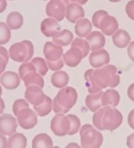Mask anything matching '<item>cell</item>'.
I'll use <instances>...</instances> for the list:
<instances>
[{"mask_svg": "<svg viewBox=\"0 0 134 148\" xmlns=\"http://www.w3.org/2000/svg\"><path fill=\"white\" fill-rule=\"evenodd\" d=\"M78 92L75 88L66 86L60 89L57 96L52 100V110L57 113L65 114L77 103Z\"/></svg>", "mask_w": 134, "mask_h": 148, "instance_id": "1", "label": "cell"}, {"mask_svg": "<svg viewBox=\"0 0 134 148\" xmlns=\"http://www.w3.org/2000/svg\"><path fill=\"white\" fill-rule=\"evenodd\" d=\"M81 148H100L104 137L100 131L97 130L93 125L85 124L79 130Z\"/></svg>", "mask_w": 134, "mask_h": 148, "instance_id": "2", "label": "cell"}, {"mask_svg": "<svg viewBox=\"0 0 134 148\" xmlns=\"http://www.w3.org/2000/svg\"><path fill=\"white\" fill-rule=\"evenodd\" d=\"M117 67L113 64H107L102 68L95 69L93 71V80L101 90L108 87L111 78L117 74Z\"/></svg>", "mask_w": 134, "mask_h": 148, "instance_id": "3", "label": "cell"}, {"mask_svg": "<svg viewBox=\"0 0 134 148\" xmlns=\"http://www.w3.org/2000/svg\"><path fill=\"white\" fill-rule=\"evenodd\" d=\"M123 122V115L120 111L116 108L107 107L103 117V130L112 132L118 129Z\"/></svg>", "mask_w": 134, "mask_h": 148, "instance_id": "4", "label": "cell"}, {"mask_svg": "<svg viewBox=\"0 0 134 148\" xmlns=\"http://www.w3.org/2000/svg\"><path fill=\"white\" fill-rule=\"evenodd\" d=\"M71 128V123L69 119L63 113L56 114L51 122V129L52 132L59 137H63L68 134Z\"/></svg>", "mask_w": 134, "mask_h": 148, "instance_id": "5", "label": "cell"}, {"mask_svg": "<svg viewBox=\"0 0 134 148\" xmlns=\"http://www.w3.org/2000/svg\"><path fill=\"white\" fill-rule=\"evenodd\" d=\"M66 5L60 0H49L45 7V13L48 18H51L57 22L65 18Z\"/></svg>", "mask_w": 134, "mask_h": 148, "instance_id": "6", "label": "cell"}, {"mask_svg": "<svg viewBox=\"0 0 134 148\" xmlns=\"http://www.w3.org/2000/svg\"><path fill=\"white\" fill-rule=\"evenodd\" d=\"M16 117L18 124L24 129H31L38 123V114L30 108L21 110Z\"/></svg>", "mask_w": 134, "mask_h": 148, "instance_id": "7", "label": "cell"}, {"mask_svg": "<svg viewBox=\"0 0 134 148\" xmlns=\"http://www.w3.org/2000/svg\"><path fill=\"white\" fill-rule=\"evenodd\" d=\"M18 127L17 119L11 114H3L0 116V134L4 136H12L16 133Z\"/></svg>", "mask_w": 134, "mask_h": 148, "instance_id": "8", "label": "cell"}, {"mask_svg": "<svg viewBox=\"0 0 134 148\" xmlns=\"http://www.w3.org/2000/svg\"><path fill=\"white\" fill-rule=\"evenodd\" d=\"M110 60H111L110 54L105 49L92 51L89 56V63L95 69L102 68L109 64Z\"/></svg>", "mask_w": 134, "mask_h": 148, "instance_id": "9", "label": "cell"}, {"mask_svg": "<svg viewBox=\"0 0 134 148\" xmlns=\"http://www.w3.org/2000/svg\"><path fill=\"white\" fill-rule=\"evenodd\" d=\"M45 94L43 91V88L37 86H31L26 87L25 97L28 103L33 105V106H39L42 104L45 99Z\"/></svg>", "mask_w": 134, "mask_h": 148, "instance_id": "10", "label": "cell"}, {"mask_svg": "<svg viewBox=\"0 0 134 148\" xmlns=\"http://www.w3.org/2000/svg\"><path fill=\"white\" fill-rule=\"evenodd\" d=\"M85 10L82 5L76 3H69L65 9V18L69 22L75 24L78 20L85 18Z\"/></svg>", "mask_w": 134, "mask_h": 148, "instance_id": "11", "label": "cell"}, {"mask_svg": "<svg viewBox=\"0 0 134 148\" xmlns=\"http://www.w3.org/2000/svg\"><path fill=\"white\" fill-rule=\"evenodd\" d=\"M44 55L45 57L46 61H57L58 59L63 58L64 51L63 47L57 45L53 42H46L44 46Z\"/></svg>", "mask_w": 134, "mask_h": 148, "instance_id": "12", "label": "cell"}, {"mask_svg": "<svg viewBox=\"0 0 134 148\" xmlns=\"http://www.w3.org/2000/svg\"><path fill=\"white\" fill-rule=\"evenodd\" d=\"M83 58L84 56L82 51L76 47H71L70 50H68L63 55L64 63L69 67L78 66Z\"/></svg>", "mask_w": 134, "mask_h": 148, "instance_id": "13", "label": "cell"}, {"mask_svg": "<svg viewBox=\"0 0 134 148\" xmlns=\"http://www.w3.org/2000/svg\"><path fill=\"white\" fill-rule=\"evenodd\" d=\"M10 58L19 63H26L27 58V49L25 45L22 42H18L13 44L9 49Z\"/></svg>", "mask_w": 134, "mask_h": 148, "instance_id": "14", "label": "cell"}, {"mask_svg": "<svg viewBox=\"0 0 134 148\" xmlns=\"http://www.w3.org/2000/svg\"><path fill=\"white\" fill-rule=\"evenodd\" d=\"M40 31L45 37L53 38L61 31V27L57 21L51 18H47L41 22Z\"/></svg>", "mask_w": 134, "mask_h": 148, "instance_id": "15", "label": "cell"}, {"mask_svg": "<svg viewBox=\"0 0 134 148\" xmlns=\"http://www.w3.org/2000/svg\"><path fill=\"white\" fill-rule=\"evenodd\" d=\"M99 29L104 35L112 36L118 30V22L113 16L108 14L101 20Z\"/></svg>", "mask_w": 134, "mask_h": 148, "instance_id": "16", "label": "cell"}, {"mask_svg": "<svg viewBox=\"0 0 134 148\" xmlns=\"http://www.w3.org/2000/svg\"><path fill=\"white\" fill-rule=\"evenodd\" d=\"M85 40L88 42V44L90 45V49L92 51L104 49L105 43H106V39H105V35L101 32H98V31L92 32L85 38Z\"/></svg>", "mask_w": 134, "mask_h": 148, "instance_id": "17", "label": "cell"}, {"mask_svg": "<svg viewBox=\"0 0 134 148\" xmlns=\"http://www.w3.org/2000/svg\"><path fill=\"white\" fill-rule=\"evenodd\" d=\"M119 102H120V94L115 89L110 88L105 92H102L101 104L103 107L109 106V107L115 108L117 106H118Z\"/></svg>", "mask_w": 134, "mask_h": 148, "instance_id": "18", "label": "cell"}, {"mask_svg": "<svg viewBox=\"0 0 134 148\" xmlns=\"http://www.w3.org/2000/svg\"><path fill=\"white\" fill-rule=\"evenodd\" d=\"M0 83L5 88L13 90L20 85V78L18 74L14 71H6L0 78Z\"/></svg>", "mask_w": 134, "mask_h": 148, "instance_id": "19", "label": "cell"}, {"mask_svg": "<svg viewBox=\"0 0 134 148\" xmlns=\"http://www.w3.org/2000/svg\"><path fill=\"white\" fill-rule=\"evenodd\" d=\"M75 33L78 38H85L92 32V24L88 18H81L75 23Z\"/></svg>", "mask_w": 134, "mask_h": 148, "instance_id": "20", "label": "cell"}, {"mask_svg": "<svg viewBox=\"0 0 134 148\" xmlns=\"http://www.w3.org/2000/svg\"><path fill=\"white\" fill-rule=\"evenodd\" d=\"M112 42L118 48H125L131 43V36L125 30L118 29L112 35Z\"/></svg>", "mask_w": 134, "mask_h": 148, "instance_id": "21", "label": "cell"}, {"mask_svg": "<svg viewBox=\"0 0 134 148\" xmlns=\"http://www.w3.org/2000/svg\"><path fill=\"white\" fill-rule=\"evenodd\" d=\"M73 34L70 30L64 29L61 30L57 35H55L52 38V42L56 44L57 45H59L61 47L67 46L73 41Z\"/></svg>", "mask_w": 134, "mask_h": 148, "instance_id": "22", "label": "cell"}, {"mask_svg": "<svg viewBox=\"0 0 134 148\" xmlns=\"http://www.w3.org/2000/svg\"><path fill=\"white\" fill-rule=\"evenodd\" d=\"M102 92H99L98 93L88 94L86 96V98H85V106L92 112H96L97 111H98L100 108L103 107L102 104H101Z\"/></svg>", "mask_w": 134, "mask_h": 148, "instance_id": "23", "label": "cell"}, {"mask_svg": "<svg viewBox=\"0 0 134 148\" xmlns=\"http://www.w3.org/2000/svg\"><path fill=\"white\" fill-rule=\"evenodd\" d=\"M5 23L11 30H18L23 26L24 17L19 12H12L8 14Z\"/></svg>", "mask_w": 134, "mask_h": 148, "instance_id": "24", "label": "cell"}, {"mask_svg": "<svg viewBox=\"0 0 134 148\" xmlns=\"http://www.w3.org/2000/svg\"><path fill=\"white\" fill-rule=\"evenodd\" d=\"M69 83V75L64 71H55L51 76V84L59 89L64 88Z\"/></svg>", "mask_w": 134, "mask_h": 148, "instance_id": "25", "label": "cell"}, {"mask_svg": "<svg viewBox=\"0 0 134 148\" xmlns=\"http://www.w3.org/2000/svg\"><path fill=\"white\" fill-rule=\"evenodd\" d=\"M32 148H53L52 139L46 133H39L32 140Z\"/></svg>", "mask_w": 134, "mask_h": 148, "instance_id": "26", "label": "cell"}, {"mask_svg": "<svg viewBox=\"0 0 134 148\" xmlns=\"http://www.w3.org/2000/svg\"><path fill=\"white\" fill-rule=\"evenodd\" d=\"M23 81H24L25 86L26 87L31 86H37L43 88L44 85V81L43 77L40 75V74H38L37 71L28 73L27 75H25L24 77Z\"/></svg>", "mask_w": 134, "mask_h": 148, "instance_id": "27", "label": "cell"}, {"mask_svg": "<svg viewBox=\"0 0 134 148\" xmlns=\"http://www.w3.org/2000/svg\"><path fill=\"white\" fill-rule=\"evenodd\" d=\"M27 139L22 133H14L8 139V148H25Z\"/></svg>", "mask_w": 134, "mask_h": 148, "instance_id": "28", "label": "cell"}, {"mask_svg": "<svg viewBox=\"0 0 134 148\" xmlns=\"http://www.w3.org/2000/svg\"><path fill=\"white\" fill-rule=\"evenodd\" d=\"M93 71H94V69H89L85 72V86L87 87L89 94H93V93H98L99 92H102V90L96 86L93 80V77H92Z\"/></svg>", "mask_w": 134, "mask_h": 148, "instance_id": "29", "label": "cell"}, {"mask_svg": "<svg viewBox=\"0 0 134 148\" xmlns=\"http://www.w3.org/2000/svg\"><path fill=\"white\" fill-rule=\"evenodd\" d=\"M35 112L41 117L48 115L52 111V100L50 97L45 96V99L42 104L34 106Z\"/></svg>", "mask_w": 134, "mask_h": 148, "instance_id": "30", "label": "cell"}, {"mask_svg": "<svg viewBox=\"0 0 134 148\" xmlns=\"http://www.w3.org/2000/svg\"><path fill=\"white\" fill-rule=\"evenodd\" d=\"M71 45H72V47H76V48L79 49L82 51L84 58H85L86 56H88V54L91 51L90 45H89L88 42L85 39L81 38H74L73 41H72V43L71 44Z\"/></svg>", "mask_w": 134, "mask_h": 148, "instance_id": "31", "label": "cell"}, {"mask_svg": "<svg viewBox=\"0 0 134 148\" xmlns=\"http://www.w3.org/2000/svg\"><path fill=\"white\" fill-rule=\"evenodd\" d=\"M31 63L35 66L37 72L38 74H40L42 77L44 76L45 74L47 73L48 66H47V64H46V60H44L43 58H39V57L34 58H32L31 60Z\"/></svg>", "mask_w": 134, "mask_h": 148, "instance_id": "32", "label": "cell"}, {"mask_svg": "<svg viewBox=\"0 0 134 148\" xmlns=\"http://www.w3.org/2000/svg\"><path fill=\"white\" fill-rule=\"evenodd\" d=\"M12 37L11 29L5 22H0V45L7 44Z\"/></svg>", "mask_w": 134, "mask_h": 148, "instance_id": "33", "label": "cell"}, {"mask_svg": "<svg viewBox=\"0 0 134 148\" xmlns=\"http://www.w3.org/2000/svg\"><path fill=\"white\" fill-rule=\"evenodd\" d=\"M67 118L69 119L71 123V128L68 132V135H74L76 134L81 128V122L79 118L74 114H68Z\"/></svg>", "mask_w": 134, "mask_h": 148, "instance_id": "34", "label": "cell"}, {"mask_svg": "<svg viewBox=\"0 0 134 148\" xmlns=\"http://www.w3.org/2000/svg\"><path fill=\"white\" fill-rule=\"evenodd\" d=\"M108 106L106 107H102L100 108L98 111H97L96 112H94L93 117H92V123H93V126L98 130V131H104L103 130V126H102V120H103V117H104V113L106 110Z\"/></svg>", "mask_w": 134, "mask_h": 148, "instance_id": "35", "label": "cell"}, {"mask_svg": "<svg viewBox=\"0 0 134 148\" xmlns=\"http://www.w3.org/2000/svg\"><path fill=\"white\" fill-rule=\"evenodd\" d=\"M33 71H36V68L35 66L31 63V62H26V63H23L19 69H18V75H19V78L21 79H24V77L25 75H27L28 73L30 72H33Z\"/></svg>", "mask_w": 134, "mask_h": 148, "instance_id": "36", "label": "cell"}, {"mask_svg": "<svg viewBox=\"0 0 134 148\" xmlns=\"http://www.w3.org/2000/svg\"><path fill=\"white\" fill-rule=\"evenodd\" d=\"M107 15H108V12L104 10H99V11H97L96 12H94V14L92 15V26H95L96 28L99 29V24H100L101 20Z\"/></svg>", "mask_w": 134, "mask_h": 148, "instance_id": "37", "label": "cell"}, {"mask_svg": "<svg viewBox=\"0 0 134 148\" xmlns=\"http://www.w3.org/2000/svg\"><path fill=\"white\" fill-rule=\"evenodd\" d=\"M25 108H29V103L25 100V99H17L12 106V112L15 116L18 114V112L25 109Z\"/></svg>", "mask_w": 134, "mask_h": 148, "instance_id": "38", "label": "cell"}, {"mask_svg": "<svg viewBox=\"0 0 134 148\" xmlns=\"http://www.w3.org/2000/svg\"><path fill=\"white\" fill-rule=\"evenodd\" d=\"M46 64H47V66H48L49 69H51V71H60L64 67V63L63 61V58L58 59L57 61H53V62L46 61Z\"/></svg>", "mask_w": 134, "mask_h": 148, "instance_id": "39", "label": "cell"}, {"mask_svg": "<svg viewBox=\"0 0 134 148\" xmlns=\"http://www.w3.org/2000/svg\"><path fill=\"white\" fill-rule=\"evenodd\" d=\"M23 43L25 45L26 49H27V58H26V62H29L30 60L32 59L33 57V53H34V46L33 44L31 43V41L30 40H23Z\"/></svg>", "mask_w": 134, "mask_h": 148, "instance_id": "40", "label": "cell"}, {"mask_svg": "<svg viewBox=\"0 0 134 148\" xmlns=\"http://www.w3.org/2000/svg\"><path fill=\"white\" fill-rule=\"evenodd\" d=\"M125 12L129 18L134 21V0H131L125 5Z\"/></svg>", "mask_w": 134, "mask_h": 148, "instance_id": "41", "label": "cell"}, {"mask_svg": "<svg viewBox=\"0 0 134 148\" xmlns=\"http://www.w3.org/2000/svg\"><path fill=\"white\" fill-rule=\"evenodd\" d=\"M119 83H120V76L117 73L116 75H114V76L111 78V81H110V83H109L108 87L114 89L115 87H117V86L119 85Z\"/></svg>", "mask_w": 134, "mask_h": 148, "instance_id": "42", "label": "cell"}, {"mask_svg": "<svg viewBox=\"0 0 134 148\" xmlns=\"http://www.w3.org/2000/svg\"><path fill=\"white\" fill-rule=\"evenodd\" d=\"M127 54L130 58V59L134 62V41L131 42L129 45L127 46Z\"/></svg>", "mask_w": 134, "mask_h": 148, "instance_id": "43", "label": "cell"}, {"mask_svg": "<svg viewBox=\"0 0 134 148\" xmlns=\"http://www.w3.org/2000/svg\"><path fill=\"white\" fill-rule=\"evenodd\" d=\"M127 121H128V125L129 126L134 130V108L129 112L128 118H127Z\"/></svg>", "mask_w": 134, "mask_h": 148, "instance_id": "44", "label": "cell"}, {"mask_svg": "<svg viewBox=\"0 0 134 148\" xmlns=\"http://www.w3.org/2000/svg\"><path fill=\"white\" fill-rule=\"evenodd\" d=\"M0 57H2L7 63L9 61L10 56H9V51L3 46H0Z\"/></svg>", "mask_w": 134, "mask_h": 148, "instance_id": "45", "label": "cell"}, {"mask_svg": "<svg viewBox=\"0 0 134 148\" xmlns=\"http://www.w3.org/2000/svg\"><path fill=\"white\" fill-rule=\"evenodd\" d=\"M127 95L128 98L134 102V83H132L131 85H130V86L127 89Z\"/></svg>", "mask_w": 134, "mask_h": 148, "instance_id": "46", "label": "cell"}, {"mask_svg": "<svg viewBox=\"0 0 134 148\" xmlns=\"http://www.w3.org/2000/svg\"><path fill=\"white\" fill-rule=\"evenodd\" d=\"M126 145L128 148H134V133H131L127 137Z\"/></svg>", "mask_w": 134, "mask_h": 148, "instance_id": "47", "label": "cell"}, {"mask_svg": "<svg viewBox=\"0 0 134 148\" xmlns=\"http://www.w3.org/2000/svg\"><path fill=\"white\" fill-rule=\"evenodd\" d=\"M0 148H8V140L2 134H0Z\"/></svg>", "mask_w": 134, "mask_h": 148, "instance_id": "48", "label": "cell"}, {"mask_svg": "<svg viewBox=\"0 0 134 148\" xmlns=\"http://www.w3.org/2000/svg\"><path fill=\"white\" fill-rule=\"evenodd\" d=\"M6 64H7V62L2 57H0V75L5 71Z\"/></svg>", "mask_w": 134, "mask_h": 148, "instance_id": "49", "label": "cell"}, {"mask_svg": "<svg viewBox=\"0 0 134 148\" xmlns=\"http://www.w3.org/2000/svg\"><path fill=\"white\" fill-rule=\"evenodd\" d=\"M7 8V1L6 0H2L1 2H0V13L4 12Z\"/></svg>", "mask_w": 134, "mask_h": 148, "instance_id": "50", "label": "cell"}, {"mask_svg": "<svg viewBox=\"0 0 134 148\" xmlns=\"http://www.w3.org/2000/svg\"><path fill=\"white\" fill-rule=\"evenodd\" d=\"M70 1H71V3H76L80 5H84L88 2V0H70Z\"/></svg>", "mask_w": 134, "mask_h": 148, "instance_id": "51", "label": "cell"}, {"mask_svg": "<svg viewBox=\"0 0 134 148\" xmlns=\"http://www.w3.org/2000/svg\"><path fill=\"white\" fill-rule=\"evenodd\" d=\"M64 148H81V146L79 145H78L77 143H70L67 145Z\"/></svg>", "mask_w": 134, "mask_h": 148, "instance_id": "52", "label": "cell"}, {"mask_svg": "<svg viewBox=\"0 0 134 148\" xmlns=\"http://www.w3.org/2000/svg\"><path fill=\"white\" fill-rule=\"evenodd\" d=\"M4 110H5V102L1 98V96H0V114H2L4 112Z\"/></svg>", "mask_w": 134, "mask_h": 148, "instance_id": "53", "label": "cell"}, {"mask_svg": "<svg viewBox=\"0 0 134 148\" xmlns=\"http://www.w3.org/2000/svg\"><path fill=\"white\" fill-rule=\"evenodd\" d=\"M61 2H63L65 5H67L69 3H70V0H60Z\"/></svg>", "mask_w": 134, "mask_h": 148, "instance_id": "54", "label": "cell"}, {"mask_svg": "<svg viewBox=\"0 0 134 148\" xmlns=\"http://www.w3.org/2000/svg\"><path fill=\"white\" fill-rule=\"evenodd\" d=\"M110 2H112V3H117V2H119L121 0H109Z\"/></svg>", "mask_w": 134, "mask_h": 148, "instance_id": "55", "label": "cell"}, {"mask_svg": "<svg viewBox=\"0 0 134 148\" xmlns=\"http://www.w3.org/2000/svg\"><path fill=\"white\" fill-rule=\"evenodd\" d=\"M1 94H2V87L0 86V96H1Z\"/></svg>", "mask_w": 134, "mask_h": 148, "instance_id": "56", "label": "cell"}, {"mask_svg": "<svg viewBox=\"0 0 134 148\" xmlns=\"http://www.w3.org/2000/svg\"><path fill=\"white\" fill-rule=\"evenodd\" d=\"M53 148H60L59 146H53Z\"/></svg>", "mask_w": 134, "mask_h": 148, "instance_id": "57", "label": "cell"}, {"mask_svg": "<svg viewBox=\"0 0 134 148\" xmlns=\"http://www.w3.org/2000/svg\"><path fill=\"white\" fill-rule=\"evenodd\" d=\"M1 1H2V0H0V2H1Z\"/></svg>", "mask_w": 134, "mask_h": 148, "instance_id": "58", "label": "cell"}, {"mask_svg": "<svg viewBox=\"0 0 134 148\" xmlns=\"http://www.w3.org/2000/svg\"><path fill=\"white\" fill-rule=\"evenodd\" d=\"M6 1H7V0H6ZM11 1H12V0H11Z\"/></svg>", "mask_w": 134, "mask_h": 148, "instance_id": "59", "label": "cell"}, {"mask_svg": "<svg viewBox=\"0 0 134 148\" xmlns=\"http://www.w3.org/2000/svg\"><path fill=\"white\" fill-rule=\"evenodd\" d=\"M44 1H45V0H44Z\"/></svg>", "mask_w": 134, "mask_h": 148, "instance_id": "60", "label": "cell"}]
</instances>
